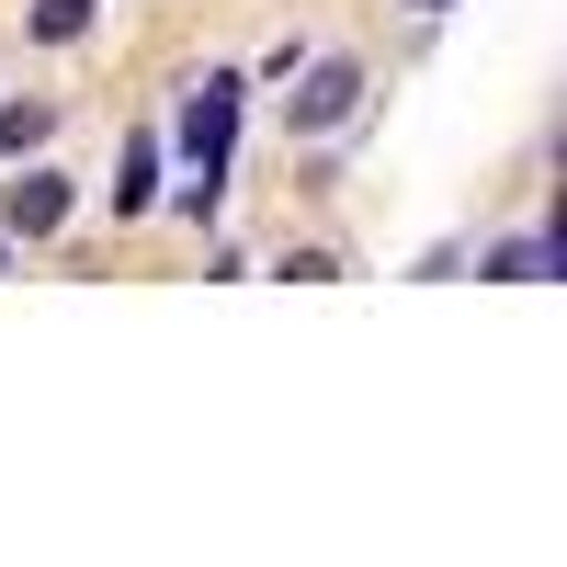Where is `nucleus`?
<instances>
[{
	"instance_id": "nucleus-3",
	"label": "nucleus",
	"mask_w": 567,
	"mask_h": 567,
	"mask_svg": "<svg viewBox=\"0 0 567 567\" xmlns=\"http://www.w3.org/2000/svg\"><path fill=\"white\" fill-rule=\"evenodd\" d=\"M58 216H69V182H58V171L0 182V227H12V239H58Z\"/></svg>"
},
{
	"instance_id": "nucleus-1",
	"label": "nucleus",
	"mask_w": 567,
	"mask_h": 567,
	"mask_svg": "<svg viewBox=\"0 0 567 567\" xmlns=\"http://www.w3.org/2000/svg\"><path fill=\"white\" fill-rule=\"evenodd\" d=\"M227 136H239V80H205L194 103H182V159H194V216L216 205V182H227Z\"/></svg>"
},
{
	"instance_id": "nucleus-6",
	"label": "nucleus",
	"mask_w": 567,
	"mask_h": 567,
	"mask_svg": "<svg viewBox=\"0 0 567 567\" xmlns=\"http://www.w3.org/2000/svg\"><path fill=\"white\" fill-rule=\"evenodd\" d=\"M488 272H499V284H534V272H545V239H499Z\"/></svg>"
},
{
	"instance_id": "nucleus-2",
	"label": "nucleus",
	"mask_w": 567,
	"mask_h": 567,
	"mask_svg": "<svg viewBox=\"0 0 567 567\" xmlns=\"http://www.w3.org/2000/svg\"><path fill=\"white\" fill-rule=\"evenodd\" d=\"M284 69H296V58H284ZM352 114H363V69L352 58H307L296 91H284V125H296V136H341Z\"/></svg>"
},
{
	"instance_id": "nucleus-7",
	"label": "nucleus",
	"mask_w": 567,
	"mask_h": 567,
	"mask_svg": "<svg viewBox=\"0 0 567 567\" xmlns=\"http://www.w3.org/2000/svg\"><path fill=\"white\" fill-rule=\"evenodd\" d=\"M80 23H91V0H34V34H45V45H69Z\"/></svg>"
},
{
	"instance_id": "nucleus-8",
	"label": "nucleus",
	"mask_w": 567,
	"mask_h": 567,
	"mask_svg": "<svg viewBox=\"0 0 567 567\" xmlns=\"http://www.w3.org/2000/svg\"><path fill=\"white\" fill-rule=\"evenodd\" d=\"M409 12H454V0H409Z\"/></svg>"
},
{
	"instance_id": "nucleus-4",
	"label": "nucleus",
	"mask_w": 567,
	"mask_h": 567,
	"mask_svg": "<svg viewBox=\"0 0 567 567\" xmlns=\"http://www.w3.org/2000/svg\"><path fill=\"white\" fill-rule=\"evenodd\" d=\"M45 125H58L45 103H0V159H34V148H45Z\"/></svg>"
},
{
	"instance_id": "nucleus-5",
	"label": "nucleus",
	"mask_w": 567,
	"mask_h": 567,
	"mask_svg": "<svg viewBox=\"0 0 567 567\" xmlns=\"http://www.w3.org/2000/svg\"><path fill=\"white\" fill-rule=\"evenodd\" d=\"M148 182H159V148L136 136V148H125V171H114V216H136V205H148Z\"/></svg>"
}]
</instances>
